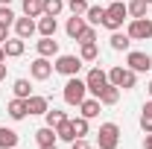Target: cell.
I'll return each instance as SVG.
<instances>
[{
  "mask_svg": "<svg viewBox=\"0 0 152 149\" xmlns=\"http://www.w3.org/2000/svg\"><path fill=\"white\" fill-rule=\"evenodd\" d=\"M61 96H64L67 105H79V102L88 96V85H85V79H79V76H67Z\"/></svg>",
  "mask_w": 152,
  "mask_h": 149,
  "instance_id": "6da1fadb",
  "label": "cell"
},
{
  "mask_svg": "<svg viewBox=\"0 0 152 149\" xmlns=\"http://www.w3.org/2000/svg\"><path fill=\"white\" fill-rule=\"evenodd\" d=\"M129 18V9H126V3H120V0H111V6L105 9V20H102V26L105 29H111L117 32L120 26H123V20Z\"/></svg>",
  "mask_w": 152,
  "mask_h": 149,
  "instance_id": "7a4b0ae2",
  "label": "cell"
},
{
  "mask_svg": "<svg viewBox=\"0 0 152 149\" xmlns=\"http://www.w3.org/2000/svg\"><path fill=\"white\" fill-rule=\"evenodd\" d=\"M96 146L99 149H117L120 146V129L117 123H102L96 131Z\"/></svg>",
  "mask_w": 152,
  "mask_h": 149,
  "instance_id": "3957f363",
  "label": "cell"
},
{
  "mask_svg": "<svg viewBox=\"0 0 152 149\" xmlns=\"http://www.w3.org/2000/svg\"><path fill=\"white\" fill-rule=\"evenodd\" d=\"M108 82L117 85V88H123V91H132L134 82H137V73L132 67H111L108 70Z\"/></svg>",
  "mask_w": 152,
  "mask_h": 149,
  "instance_id": "277c9868",
  "label": "cell"
},
{
  "mask_svg": "<svg viewBox=\"0 0 152 149\" xmlns=\"http://www.w3.org/2000/svg\"><path fill=\"white\" fill-rule=\"evenodd\" d=\"M126 35L132 38V41H149L152 38V20L149 18H132Z\"/></svg>",
  "mask_w": 152,
  "mask_h": 149,
  "instance_id": "5b68a950",
  "label": "cell"
},
{
  "mask_svg": "<svg viewBox=\"0 0 152 149\" xmlns=\"http://www.w3.org/2000/svg\"><path fill=\"white\" fill-rule=\"evenodd\" d=\"M85 85H88V93H91V96H99L102 88L108 85V73H105L102 67H91L88 76H85Z\"/></svg>",
  "mask_w": 152,
  "mask_h": 149,
  "instance_id": "8992f818",
  "label": "cell"
},
{
  "mask_svg": "<svg viewBox=\"0 0 152 149\" xmlns=\"http://www.w3.org/2000/svg\"><path fill=\"white\" fill-rule=\"evenodd\" d=\"M53 70L61 76H79V70H82V58L79 56H58L56 64H53Z\"/></svg>",
  "mask_w": 152,
  "mask_h": 149,
  "instance_id": "52a82bcc",
  "label": "cell"
},
{
  "mask_svg": "<svg viewBox=\"0 0 152 149\" xmlns=\"http://www.w3.org/2000/svg\"><path fill=\"white\" fill-rule=\"evenodd\" d=\"M126 64L132 67L134 73H146V70H152V56L149 53H140V50H129Z\"/></svg>",
  "mask_w": 152,
  "mask_h": 149,
  "instance_id": "ba28073f",
  "label": "cell"
},
{
  "mask_svg": "<svg viewBox=\"0 0 152 149\" xmlns=\"http://www.w3.org/2000/svg\"><path fill=\"white\" fill-rule=\"evenodd\" d=\"M29 73H32V79H38V82H44V79H50L53 76V61L44 56H38L32 64H29Z\"/></svg>",
  "mask_w": 152,
  "mask_h": 149,
  "instance_id": "9c48e42d",
  "label": "cell"
},
{
  "mask_svg": "<svg viewBox=\"0 0 152 149\" xmlns=\"http://www.w3.org/2000/svg\"><path fill=\"white\" fill-rule=\"evenodd\" d=\"M35 29H38V23L32 18H26V15H23V18H15V35H18V38L26 41V38L35 35Z\"/></svg>",
  "mask_w": 152,
  "mask_h": 149,
  "instance_id": "30bf717a",
  "label": "cell"
},
{
  "mask_svg": "<svg viewBox=\"0 0 152 149\" xmlns=\"http://www.w3.org/2000/svg\"><path fill=\"white\" fill-rule=\"evenodd\" d=\"M99 111H102V102H99L96 96H85V99L79 102V114H82V117H88V120L99 117Z\"/></svg>",
  "mask_w": 152,
  "mask_h": 149,
  "instance_id": "8fae6325",
  "label": "cell"
},
{
  "mask_svg": "<svg viewBox=\"0 0 152 149\" xmlns=\"http://www.w3.org/2000/svg\"><path fill=\"white\" fill-rule=\"evenodd\" d=\"M35 50H38V56L53 58V56H58V41L53 35H41V41L35 44Z\"/></svg>",
  "mask_w": 152,
  "mask_h": 149,
  "instance_id": "7c38bea8",
  "label": "cell"
},
{
  "mask_svg": "<svg viewBox=\"0 0 152 149\" xmlns=\"http://www.w3.org/2000/svg\"><path fill=\"white\" fill-rule=\"evenodd\" d=\"M56 140H58V134H56L53 126H41V129L35 131V143L41 149H44V146H56Z\"/></svg>",
  "mask_w": 152,
  "mask_h": 149,
  "instance_id": "4fadbf2b",
  "label": "cell"
},
{
  "mask_svg": "<svg viewBox=\"0 0 152 149\" xmlns=\"http://www.w3.org/2000/svg\"><path fill=\"white\" fill-rule=\"evenodd\" d=\"M3 50H6V58H18L23 56V50H26V44H23V38H6L3 41Z\"/></svg>",
  "mask_w": 152,
  "mask_h": 149,
  "instance_id": "5bb4252c",
  "label": "cell"
},
{
  "mask_svg": "<svg viewBox=\"0 0 152 149\" xmlns=\"http://www.w3.org/2000/svg\"><path fill=\"white\" fill-rule=\"evenodd\" d=\"M6 114L12 117V120H23L26 114H29V108H26V99H20V96H15L9 105H6Z\"/></svg>",
  "mask_w": 152,
  "mask_h": 149,
  "instance_id": "9a60e30c",
  "label": "cell"
},
{
  "mask_svg": "<svg viewBox=\"0 0 152 149\" xmlns=\"http://www.w3.org/2000/svg\"><path fill=\"white\" fill-rule=\"evenodd\" d=\"M85 26H88L85 15H73V18H67V26H64V32H67V35H70V38L76 41V38H79V32H82Z\"/></svg>",
  "mask_w": 152,
  "mask_h": 149,
  "instance_id": "2e32d148",
  "label": "cell"
},
{
  "mask_svg": "<svg viewBox=\"0 0 152 149\" xmlns=\"http://www.w3.org/2000/svg\"><path fill=\"white\" fill-rule=\"evenodd\" d=\"M108 41H111V50H117V53H126V50L132 47V38L126 35V32H120V29H117V32H111V38H108Z\"/></svg>",
  "mask_w": 152,
  "mask_h": 149,
  "instance_id": "e0dca14e",
  "label": "cell"
},
{
  "mask_svg": "<svg viewBox=\"0 0 152 149\" xmlns=\"http://www.w3.org/2000/svg\"><path fill=\"white\" fill-rule=\"evenodd\" d=\"M96 99H99L102 105H117V99H120V88H117V85H111V82H108V85L102 88V93H99Z\"/></svg>",
  "mask_w": 152,
  "mask_h": 149,
  "instance_id": "ac0fdd59",
  "label": "cell"
},
{
  "mask_svg": "<svg viewBox=\"0 0 152 149\" xmlns=\"http://www.w3.org/2000/svg\"><path fill=\"white\" fill-rule=\"evenodd\" d=\"M26 108H29V114H47L50 102H47V96H38V93H32V96L26 99Z\"/></svg>",
  "mask_w": 152,
  "mask_h": 149,
  "instance_id": "d6986e66",
  "label": "cell"
},
{
  "mask_svg": "<svg viewBox=\"0 0 152 149\" xmlns=\"http://www.w3.org/2000/svg\"><path fill=\"white\" fill-rule=\"evenodd\" d=\"M18 146V131L0 126V149H15Z\"/></svg>",
  "mask_w": 152,
  "mask_h": 149,
  "instance_id": "ffe728a7",
  "label": "cell"
},
{
  "mask_svg": "<svg viewBox=\"0 0 152 149\" xmlns=\"http://www.w3.org/2000/svg\"><path fill=\"white\" fill-rule=\"evenodd\" d=\"M56 29H58V23H56L53 15H41L38 18V32L41 35H56Z\"/></svg>",
  "mask_w": 152,
  "mask_h": 149,
  "instance_id": "44dd1931",
  "label": "cell"
},
{
  "mask_svg": "<svg viewBox=\"0 0 152 149\" xmlns=\"http://www.w3.org/2000/svg\"><path fill=\"white\" fill-rule=\"evenodd\" d=\"M85 20H88L91 26H102V20H105V9H102V6H88Z\"/></svg>",
  "mask_w": 152,
  "mask_h": 149,
  "instance_id": "7402d4cb",
  "label": "cell"
},
{
  "mask_svg": "<svg viewBox=\"0 0 152 149\" xmlns=\"http://www.w3.org/2000/svg\"><path fill=\"white\" fill-rule=\"evenodd\" d=\"M23 15L26 18H41L44 15V0H23Z\"/></svg>",
  "mask_w": 152,
  "mask_h": 149,
  "instance_id": "603a6c76",
  "label": "cell"
},
{
  "mask_svg": "<svg viewBox=\"0 0 152 149\" xmlns=\"http://www.w3.org/2000/svg\"><path fill=\"white\" fill-rule=\"evenodd\" d=\"M140 129L146 134H152V99L143 102V108H140Z\"/></svg>",
  "mask_w": 152,
  "mask_h": 149,
  "instance_id": "cb8c5ba5",
  "label": "cell"
},
{
  "mask_svg": "<svg viewBox=\"0 0 152 149\" xmlns=\"http://www.w3.org/2000/svg\"><path fill=\"white\" fill-rule=\"evenodd\" d=\"M56 134H58V140H67V143H73V140H76V131H73V123H70V117H67V120H64V123L56 129Z\"/></svg>",
  "mask_w": 152,
  "mask_h": 149,
  "instance_id": "d4e9b609",
  "label": "cell"
},
{
  "mask_svg": "<svg viewBox=\"0 0 152 149\" xmlns=\"http://www.w3.org/2000/svg\"><path fill=\"white\" fill-rule=\"evenodd\" d=\"M96 56H99L96 41H91V44H79V58H82V61H96Z\"/></svg>",
  "mask_w": 152,
  "mask_h": 149,
  "instance_id": "484cf974",
  "label": "cell"
},
{
  "mask_svg": "<svg viewBox=\"0 0 152 149\" xmlns=\"http://www.w3.org/2000/svg\"><path fill=\"white\" fill-rule=\"evenodd\" d=\"M44 117H47V126H53V129H58V126L67 120V114L58 111V108H47V114H44Z\"/></svg>",
  "mask_w": 152,
  "mask_h": 149,
  "instance_id": "4316f807",
  "label": "cell"
},
{
  "mask_svg": "<svg viewBox=\"0 0 152 149\" xmlns=\"http://www.w3.org/2000/svg\"><path fill=\"white\" fill-rule=\"evenodd\" d=\"M12 91H15V96H20V99H29V96H32V88H29V82H26V79H15Z\"/></svg>",
  "mask_w": 152,
  "mask_h": 149,
  "instance_id": "83f0119b",
  "label": "cell"
},
{
  "mask_svg": "<svg viewBox=\"0 0 152 149\" xmlns=\"http://www.w3.org/2000/svg\"><path fill=\"white\" fill-rule=\"evenodd\" d=\"M146 6H149L146 0H132L126 9H129V15H132V18H146Z\"/></svg>",
  "mask_w": 152,
  "mask_h": 149,
  "instance_id": "f1b7e54d",
  "label": "cell"
},
{
  "mask_svg": "<svg viewBox=\"0 0 152 149\" xmlns=\"http://www.w3.org/2000/svg\"><path fill=\"white\" fill-rule=\"evenodd\" d=\"M70 123H73L76 137H85V134H88V129H91V126H88V117H82V114H79V117H70Z\"/></svg>",
  "mask_w": 152,
  "mask_h": 149,
  "instance_id": "f546056e",
  "label": "cell"
},
{
  "mask_svg": "<svg viewBox=\"0 0 152 149\" xmlns=\"http://www.w3.org/2000/svg\"><path fill=\"white\" fill-rule=\"evenodd\" d=\"M61 9H64V0H44V15L58 18V15H61Z\"/></svg>",
  "mask_w": 152,
  "mask_h": 149,
  "instance_id": "4dcf8cb0",
  "label": "cell"
},
{
  "mask_svg": "<svg viewBox=\"0 0 152 149\" xmlns=\"http://www.w3.org/2000/svg\"><path fill=\"white\" fill-rule=\"evenodd\" d=\"M76 41H79V44H91V41H96V26H91V23H88V26L79 32V38H76Z\"/></svg>",
  "mask_w": 152,
  "mask_h": 149,
  "instance_id": "1f68e13d",
  "label": "cell"
},
{
  "mask_svg": "<svg viewBox=\"0 0 152 149\" xmlns=\"http://www.w3.org/2000/svg\"><path fill=\"white\" fill-rule=\"evenodd\" d=\"M67 9H70V15H85L88 12V0H70Z\"/></svg>",
  "mask_w": 152,
  "mask_h": 149,
  "instance_id": "d6a6232c",
  "label": "cell"
},
{
  "mask_svg": "<svg viewBox=\"0 0 152 149\" xmlns=\"http://www.w3.org/2000/svg\"><path fill=\"white\" fill-rule=\"evenodd\" d=\"M0 23H6V26L15 23V12H12L9 6H0Z\"/></svg>",
  "mask_w": 152,
  "mask_h": 149,
  "instance_id": "836d02e7",
  "label": "cell"
},
{
  "mask_svg": "<svg viewBox=\"0 0 152 149\" xmlns=\"http://www.w3.org/2000/svg\"><path fill=\"white\" fill-rule=\"evenodd\" d=\"M70 149H91V143H88L85 137H76L73 143H70Z\"/></svg>",
  "mask_w": 152,
  "mask_h": 149,
  "instance_id": "e575fe53",
  "label": "cell"
},
{
  "mask_svg": "<svg viewBox=\"0 0 152 149\" xmlns=\"http://www.w3.org/2000/svg\"><path fill=\"white\" fill-rule=\"evenodd\" d=\"M6 38H9V26H6V23H0V44H3Z\"/></svg>",
  "mask_w": 152,
  "mask_h": 149,
  "instance_id": "d590c367",
  "label": "cell"
},
{
  "mask_svg": "<svg viewBox=\"0 0 152 149\" xmlns=\"http://www.w3.org/2000/svg\"><path fill=\"white\" fill-rule=\"evenodd\" d=\"M143 149H152V134H146V140H143Z\"/></svg>",
  "mask_w": 152,
  "mask_h": 149,
  "instance_id": "8d00e7d4",
  "label": "cell"
},
{
  "mask_svg": "<svg viewBox=\"0 0 152 149\" xmlns=\"http://www.w3.org/2000/svg\"><path fill=\"white\" fill-rule=\"evenodd\" d=\"M6 61V50H3V44H0V64Z\"/></svg>",
  "mask_w": 152,
  "mask_h": 149,
  "instance_id": "74e56055",
  "label": "cell"
},
{
  "mask_svg": "<svg viewBox=\"0 0 152 149\" xmlns=\"http://www.w3.org/2000/svg\"><path fill=\"white\" fill-rule=\"evenodd\" d=\"M6 79V64H0V82Z\"/></svg>",
  "mask_w": 152,
  "mask_h": 149,
  "instance_id": "f35d334b",
  "label": "cell"
},
{
  "mask_svg": "<svg viewBox=\"0 0 152 149\" xmlns=\"http://www.w3.org/2000/svg\"><path fill=\"white\" fill-rule=\"evenodd\" d=\"M9 3H12V0H0V6H9Z\"/></svg>",
  "mask_w": 152,
  "mask_h": 149,
  "instance_id": "ab89813d",
  "label": "cell"
},
{
  "mask_svg": "<svg viewBox=\"0 0 152 149\" xmlns=\"http://www.w3.org/2000/svg\"><path fill=\"white\" fill-rule=\"evenodd\" d=\"M146 91H149V96H152V82H149V85H146Z\"/></svg>",
  "mask_w": 152,
  "mask_h": 149,
  "instance_id": "60d3db41",
  "label": "cell"
},
{
  "mask_svg": "<svg viewBox=\"0 0 152 149\" xmlns=\"http://www.w3.org/2000/svg\"><path fill=\"white\" fill-rule=\"evenodd\" d=\"M44 149H56V146H44Z\"/></svg>",
  "mask_w": 152,
  "mask_h": 149,
  "instance_id": "b9f144b4",
  "label": "cell"
},
{
  "mask_svg": "<svg viewBox=\"0 0 152 149\" xmlns=\"http://www.w3.org/2000/svg\"><path fill=\"white\" fill-rule=\"evenodd\" d=\"M146 3H149V6H152V0H146Z\"/></svg>",
  "mask_w": 152,
  "mask_h": 149,
  "instance_id": "7bdbcfd3",
  "label": "cell"
}]
</instances>
